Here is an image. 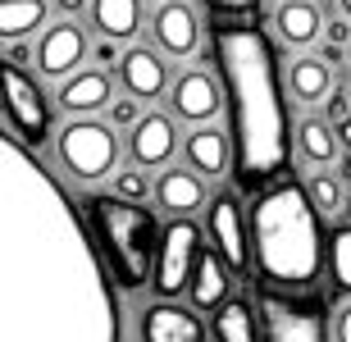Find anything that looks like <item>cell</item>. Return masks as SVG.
<instances>
[{"mask_svg": "<svg viewBox=\"0 0 351 342\" xmlns=\"http://www.w3.org/2000/svg\"><path fill=\"white\" fill-rule=\"evenodd\" d=\"M201 5H206L210 14H247L256 0H201Z\"/></svg>", "mask_w": 351, "mask_h": 342, "instance_id": "1f68e13d", "label": "cell"}, {"mask_svg": "<svg viewBox=\"0 0 351 342\" xmlns=\"http://www.w3.org/2000/svg\"><path fill=\"white\" fill-rule=\"evenodd\" d=\"M215 60L233 106V146L242 183H269L287 169V101L274 46L256 23H219Z\"/></svg>", "mask_w": 351, "mask_h": 342, "instance_id": "7a4b0ae2", "label": "cell"}, {"mask_svg": "<svg viewBox=\"0 0 351 342\" xmlns=\"http://www.w3.org/2000/svg\"><path fill=\"white\" fill-rule=\"evenodd\" d=\"M265 329L269 342H324V319L311 302H265Z\"/></svg>", "mask_w": 351, "mask_h": 342, "instance_id": "4fadbf2b", "label": "cell"}, {"mask_svg": "<svg viewBox=\"0 0 351 342\" xmlns=\"http://www.w3.org/2000/svg\"><path fill=\"white\" fill-rule=\"evenodd\" d=\"M215 338H219V342H261L251 302H242V297L223 302V306H219V315H215Z\"/></svg>", "mask_w": 351, "mask_h": 342, "instance_id": "d4e9b609", "label": "cell"}, {"mask_svg": "<svg viewBox=\"0 0 351 342\" xmlns=\"http://www.w3.org/2000/svg\"><path fill=\"white\" fill-rule=\"evenodd\" d=\"M297 151L301 160H311V164H333L342 151V137H338V123H328V119H306L297 128Z\"/></svg>", "mask_w": 351, "mask_h": 342, "instance_id": "cb8c5ba5", "label": "cell"}, {"mask_svg": "<svg viewBox=\"0 0 351 342\" xmlns=\"http://www.w3.org/2000/svg\"><path fill=\"white\" fill-rule=\"evenodd\" d=\"M333 60L324 55H297L292 64H287V96L297 101V106H324L328 96H333Z\"/></svg>", "mask_w": 351, "mask_h": 342, "instance_id": "ac0fdd59", "label": "cell"}, {"mask_svg": "<svg viewBox=\"0 0 351 342\" xmlns=\"http://www.w3.org/2000/svg\"><path fill=\"white\" fill-rule=\"evenodd\" d=\"M347 219H351V201H347Z\"/></svg>", "mask_w": 351, "mask_h": 342, "instance_id": "f35d334b", "label": "cell"}, {"mask_svg": "<svg viewBox=\"0 0 351 342\" xmlns=\"http://www.w3.org/2000/svg\"><path fill=\"white\" fill-rule=\"evenodd\" d=\"M338 137H342V146H351V119H338Z\"/></svg>", "mask_w": 351, "mask_h": 342, "instance_id": "d590c367", "label": "cell"}, {"mask_svg": "<svg viewBox=\"0 0 351 342\" xmlns=\"http://www.w3.org/2000/svg\"><path fill=\"white\" fill-rule=\"evenodd\" d=\"M196 260H201V228L178 215L165 237H160V260H156V278H151V288L160 297H178L182 288H192V274H196Z\"/></svg>", "mask_w": 351, "mask_h": 342, "instance_id": "52a82bcc", "label": "cell"}, {"mask_svg": "<svg viewBox=\"0 0 351 342\" xmlns=\"http://www.w3.org/2000/svg\"><path fill=\"white\" fill-rule=\"evenodd\" d=\"M228 288H233V265L223 260L219 251H201L196 260V274H192V306L196 310H219L228 302Z\"/></svg>", "mask_w": 351, "mask_h": 342, "instance_id": "44dd1931", "label": "cell"}, {"mask_svg": "<svg viewBox=\"0 0 351 342\" xmlns=\"http://www.w3.org/2000/svg\"><path fill=\"white\" fill-rule=\"evenodd\" d=\"M151 32H156V46L173 60H187V55L201 46V14L187 5V0H165L156 14H151Z\"/></svg>", "mask_w": 351, "mask_h": 342, "instance_id": "30bf717a", "label": "cell"}, {"mask_svg": "<svg viewBox=\"0 0 351 342\" xmlns=\"http://www.w3.org/2000/svg\"><path fill=\"white\" fill-rule=\"evenodd\" d=\"M338 5H342V19H351V0H338Z\"/></svg>", "mask_w": 351, "mask_h": 342, "instance_id": "74e56055", "label": "cell"}, {"mask_svg": "<svg viewBox=\"0 0 351 342\" xmlns=\"http://www.w3.org/2000/svg\"><path fill=\"white\" fill-rule=\"evenodd\" d=\"M60 14H78V10H91V0H55Z\"/></svg>", "mask_w": 351, "mask_h": 342, "instance_id": "e575fe53", "label": "cell"}, {"mask_svg": "<svg viewBox=\"0 0 351 342\" xmlns=\"http://www.w3.org/2000/svg\"><path fill=\"white\" fill-rule=\"evenodd\" d=\"M333 342H351V302L338 306V315H333Z\"/></svg>", "mask_w": 351, "mask_h": 342, "instance_id": "d6a6232c", "label": "cell"}, {"mask_svg": "<svg viewBox=\"0 0 351 342\" xmlns=\"http://www.w3.org/2000/svg\"><path fill=\"white\" fill-rule=\"evenodd\" d=\"M142 342H206V324L173 302H156L142 310Z\"/></svg>", "mask_w": 351, "mask_h": 342, "instance_id": "2e32d148", "label": "cell"}, {"mask_svg": "<svg viewBox=\"0 0 351 342\" xmlns=\"http://www.w3.org/2000/svg\"><path fill=\"white\" fill-rule=\"evenodd\" d=\"M5 128L23 146H41L51 137V101L19 64H5Z\"/></svg>", "mask_w": 351, "mask_h": 342, "instance_id": "8992f818", "label": "cell"}, {"mask_svg": "<svg viewBox=\"0 0 351 342\" xmlns=\"http://www.w3.org/2000/svg\"><path fill=\"white\" fill-rule=\"evenodd\" d=\"M91 60H96V64H101V69H110V64H119V60H123V51H119V41L101 37V41H96V46H91Z\"/></svg>", "mask_w": 351, "mask_h": 342, "instance_id": "f546056e", "label": "cell"}, {"mask_svg": "<svg viewBox=\"0 0 351 342\" xmlns=\"http://www.w3.org/2000/svg\"><path fill=\"white\" fill-rule=\"evenodd\" d=\"M110 192H119V197H128V201H146V192H156V183H151V169H146V164L114 169V178H110Z\"/></svg>", "mask_w": 351, "mask_h": 342, "instance_id": "4316f807", "label": "cell"}, {"mask_svg": "<svg viewBox=\"0 0 351 342\" xmlns=\"http://www.w3.org/2000/svg\"><path fill=\"white\" fill-rule=\"evenodd\" d=\"M128 156H132V164L165 169V164L178 156V128H173V119L146 110V114L137 119V128L128 132Z\"/></svg>", "mask_w": 351, "mask_h": 342, "instance_id": "7c38bea8", "label": "cell"}, {"mask_svg": "<svg viewBox=\"0 0 351 342\" xmlns=\"http://www.w3.org/2000/svg\"><path fill=\"white\" fill-rule=\"evenodd\" d=\"M219 87H215V78H210L206 69H182L178 78H173L169 87V110L173 119H182V123H210V119L219 114Z\"/></svg>", "mask_w": 351, "mask_h": 342, "instance_id": "8fae6325", "label": "cell"}, {"mask_svg": "<svg viewBox=\"0 0 351 342\" xmlns=\"http://www.w3.org/2000/svg\"><path fill=\"white\" fill-rule=\"evenodd\" d=\"M306 192H311L315 210H319V215H328V219L347 210V183H342V173L319 169V173L311 178V183H306Z\"/></svg>", "mask_w": 351, "mask_h": 342, "instance_id": "484cf974", "label": "cell"}, {"mask_svg": "<svg viewBox=\"0 0 351 342\" xmlns=\"http://www.w3.org/2000/svg\"><path fill=\"white\" fill-rule=\"evenodd\" d=\"M46 19H51L46 0H0V37L5 41L46 32Z\"/></svg>", "mask_w": 351, "mask_h": 342, "instance_id": "603a6c76", "label": "cell"}, {"mask_svg": "<svg viewBox=\"0 0 351 342\" xmlns=\"http://www.w3.org/2000/svg\"><path fill=\"white\" fill-rule=\"evenodd\" d=\"M274 32L283 41L287 51H306L319 41L324 32V14L315 0H278V10H274Z\"/></svg>", "mask_w": 351, "mask_h": 342, "instance_id": "e0dca14e", "label": "cell"}, {"mask_svg": "<svg viewBox=\"0 0 351 342\" xmlns=\"http://www.w3.org/2000/svg\"><path fill=\"white\" fill-rule=\"evenodd\" d=\"M256 233V265L278 288H311L324 269V237H319V210L306 187L278 183L256 197L251 210Z\"/></svg>", "mask_w": 351, "mask_h": 342, "instance_id": "3957f363", "label": "cell"}, {"mask_svg": "<svg viewBox=\"0 0 351 342\" xmlns=\"http://www.w3.org/2000/svg\"><path fill=\"white\" fill-rule=\"evenodd\" d=\"M55 101H60V110H69V114H101V110H110V101H114V78H110L105 69H78V73L60 78Z\"/></svg>", "mask_w": 351, "mask_h": 342, "instance_id": "9a60e30c", "label": "cell"}, {"mask_svg": "<svg viewBox=\"0 0 351 342\" xmlns=\"http://www.w3.org/2000/svg\"><path fill=\"white\" fill-rule=\"evenodd\" d=\"M328 260H333V278H338V288L351 292V224L333 233V242H328Z\"/></svg>", "mask_w": 351, "mask_h": 342, "instance_id": "83f0119b", "label": "cell"}, {"mask_svg": "<svg viewBox=\"0 0 351 342\" xmlns=\"http://www.w3.org/2000/svg\"><path fill=\"white\" fill-rule=\"evenodd\" d=\"M87 210H91L96 242H101L119 288L132 292V288H142L146 278H156L165 228H156V215L146 210L142 201H128V197H119V192H96L87 201Z\"/></svg>", "mask_w": 351, "mask_h": 342, "instance_id": "277c9868", "label": "cell"}, {"mask_svg": "<svg viewBox=\"0 0 351 342\" xmlns=\"http://www.w3.org/2000/svg\"><path fill=\"white\" fill-rule=\"evenodd\" d=\"M91 23L110 41H132L142 27V0H91Z\"/></svg>", "mask_w": 351, "mask_h": 342, "instance_id": "7402d4cb", "label": "cell"}, {"mask_svg": "<svg viewBox=\"0 0 351 342\" xmlns=\"http://www.w3.org/2000/svg\"><path fill=\"white\" fill-rule=\"evenodd\" d=\"M55 160L69 178L101 183L119 169V128L96 114H69V123L55 132Z\"/></svg>", "mask_w": 351, "mask_h": 342, "instance_id": "5b68a950", "label": "cell"}, {"mask_svg": "<svg viewBox=\"0 0 351 342\" xmlns=\"http://www.w3.org/2000/svg\"><path fill=\"white\" fill-rule=\"evenodd\" d=\"M237 146H228V132H219L215 123H196L187 132V142H182V156L192 164L196 173H206V178H219L228 169V160H233Z\"/></svg>", "mask_w": 351, "mask_h": 342, "instance_id": "ffe728a7", "label": "cell"}, {"mask_svg": "<svg viewBox=\"0 0 351 342\" xmlns=\"http://www.w3.org/2000/svg\"><path fill=\"white\" fill-rule=\"evenodd\" d=\"M328 37H333V46L351 41V19H347V23H328Z\"/></svg>", "mask_w": 351, "mask_h": 342, "instance_id": "836d02e7", "label": "cell"}, {"mask_svg": "<svg viewBox=\"0 0 351 342\" xmlns=\"http://www.w3.org/2000/svg\"><path fill=\"white\" fill-rule=\"evenodd\" d=\"M137 119H142V101L137 96H114L110 101V123L114 128H137Z\"/></svg>", "mask_w": 351, "mask_h": 342, "instance_id": "f1b7e54d", "label": "cell"}, {"mask_svg": "<svg viewBox=\"0 0 351 342\" xmlns=\"http://www.w3.org/2000/svg\"><path fill=\"white\" fill-rule=\"evenodd\" d=\"M156 206L169 210L173 219L178 215H196L206 206V173H196L192 164L187 169H165L156 178Z\"/></svg>", "mask_w": 351, "mask_h": 342, "instance_id": "d6986e66", "label": "cell"}, {"mask_svg": "<svg viewBox=\"0 0 351 342\" xmlns=\"http://www.w3.org/2000/svg\"><path fill=\"white\" fill-rule=\"evenodd\" d=\"M5 46H10V60H5V64H19V69H23L27 60H37V46H27L23 37H19V41H5Z\"/></svg>", "mask_w": 351, "mask_h": 342, "instance_id": "4dcf8cb0", "label": "cell"}, {"mask_svg": "<svg viewBox=\"0 0 351 342\" xmlns=\"http://www.w3.org/2000/svg\"><path fill=\"white\" fill-rule=\"evenodd\" d=\"M87 60H91V41H87V32L73 23V14H69L64 23H46V32L37 37V69L46 78H69V73H78Z\"/></svg>", "mask_w": 351, "mask_h": 342, "instance_id": "ba28073f", "label": "cell"}, {"mask_svg": "<svg viewBox=\"0 0 351 342\" xmlns=\"http://www.w3.org/2000/svg\"><path fill=\"white\" fill-rule=\"evenodd\" d=\"M119 82H123V92L137 96V101H156V96H165L173 87L169 78V60H165V51H151V46H128L123 51V60H119Z\"/></svg>", "mask_w": 351, "mask_h": 342, "instance_id": "9c48e42d", "label": "cell"}, {"mask_svg": "<svg viewBox=\"0 0 351 342\" xmlns=\"http://www.w3.org/2000/svg\"><path fill=\"white\" fill-rule=\"evenodd\" d=\"M210 237H215V251L233 269H247L251 265V242H247V224H242V206L233 197H215L210 201V219H206Z\"/></svg>", "mask_w": 351, "mask_h": 342, "instance_id": "5bb4252c", "label": "cell"}, {"mask_svg": "<svg viewBox=\"0 0 351 342\" xmlns=\"http://www.w3.org/2000/svg\"><path fill=\"white\" fill-rule=\"evenodd\" d=\"M342 183L351 187V151H347V156H342Z\"/></svg>", "mask_w": 351, "mask_h": 342, "instance_id": "8d00e7d4", "label": "cell"}, {"mask_svg": "<svg viewBox=\"0 0 351 342\" xmlns=\"http://www.w3.org/2000/svg\"><path fill=\"white\" fill-rule=\"evenodd\" d=\"M0 342H119L101 256L60 178L14 132L0 142Z\"/></svg>", "mask_w": 351, "mask_h": 342, "instance_id": "6da1fadb", "label": "cell"}]
</instances>
